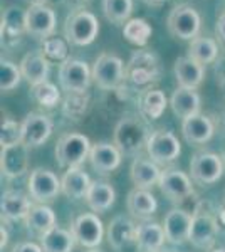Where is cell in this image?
Returning <instances> with one entry per match:
<instances>
[{"label": "cell", "instance_id": "obj_1", "mask_svg": "<svg viewBox=\"0 0 225 252\" xmlns=\"http://www.w3.org/2000/svg\"><path fill=\"white\" fill-rule=\"evenodd\" d=\"M150 140V131L145 121L138 116L123 118L114 129V145L123 155L136 157L143 148H146Z\"/></svg>", "mask_w": 225, "mask_h": 252}, {"label": "cell", "instance_id": "obj_2", "mask_svg": "<svg viewBox=\"0 0 225 252\" xmlns=\"http://www.w3.org/2000/svg\"><path fill=\"white\" fill-rule=\"evenodd\" d=\"M99 34V22L93 12L76 9L66 17L64 37L72 46H89Z\"/></svg>", "mask_w": 225, "mask_h": 252}, {"label": "cell", "instance_id": "obj_3", "mask_svg": "<svg viewBox=\"0 0 225 252\" xmlns=\"http://www.w3.org/2000/svg\"><path fill=\"white\" fill-rule=\"evenodd\" d=\"M91 141L81 133H66L56 143V160L61 168H77L91 153Z\"/></svg>", "mask_w": 225, "mask_h": 252}, {"label": "cell", "instance_id": "obj_4", "mask_svg": "<svg viewBox=\"0 0 225 252\" xmlns=\"http://www.w3.org/2000/svg\"><path fill=\"white\" fill-rule=\"evenodd\" d=\"M160 59L151 51H134L125 67V79H129L136 86H148L160 79Z\"/></svg>", "mask_w": 225, "mask_h": 252}, {"label": "cell", "instance_id": "obj_5", "mask_svg": "<svg viewBox=\"0 0 225 252\" xmlns=\"http://www.w3.org/2000/svg\"><path fill=\"white\" fill-rule=\"evenodd\" d=\"M93 79V71L88 63L69 58L59 67V84L69 94H84Z\"/></svg>", "mask_w": 225, "mask_h": 252}, {"label": "cell", "instance_id": "obj_6", "mask_svg": "<svg viewBox=\"0 0 225 252\" xmlns=\"http://www.w3.org/2000/svg\"><path fill=\"white\" fill-rule=\"evenodd\" d=\"M125 64L120 56L113 52H103L97 56L93 66V79L96 86L104 91L116 89L125 79Z\"/></svg>", "mask_w": 225, "mask_h": 252}, {"label": "cell", "instance_id": "obj_7", "mask_svg": "<svg viewBox=\"0 0 225 252\" xmlns=\"http://www.w3.org/2000/svg\"><path fill=\"white\" fill-rule=\"evenodd\" d=\"M200 15L198 12L192 5H177L171 9L166 19V27H168L170 34L177 39L182 40H193L198 37L200 31Z\"/></svg>", "mask_w": 225, "mask_h": 252}, {"label": "cell", "instance_id": "obj_8", "mask_svg": "<svg viewBox=\"0 0 225 252\" xmlns=\"http://www.w3.org/2000/svg\"><path fill=\"white\" fill-rule=\"evenodd\" d=\"M146 153L157 165L171 163L182 153V145H180L178 138L168 129H157L150 135Z\"/></svg>", "mask_w": 225, "mask_h": 252}, {"label": "cell", "instance_id": "obj_9", "mask_svg": "<svg viewBox=\"0 0 225 252\" xmlns=\"http://www.w3.org/2000/svg\"><path fill=\"white\" fill-rule=\"evenodd\" d=\"M27 189L32 200L39 202V204H47V202L54 200L59 192H63V184L57 178V175L51 170L35 168L31 172Z\"/></svg>", "mask_w": 225, "mask_h": 252}, {"label": "cell", "instance_id": "obj_10", "mask_svg": "<svg viewBox=\"0 0 225 252\" xmlns=\"http://www.w3.org/2000/svg\"><path fill=\"white\" fill-rule=\"evenodd\" d=\"M224 173L222 157L217 153L202 152L192 157L190 161V177L200 185H212L220 180Z\"/></svg>", "mask_w": 225, "mask_h": 252}, {"label": "cell", "instance_id": "obj_11", "mask_svg": "<svg viewBox=\"0 0 225 252\" xmlns=\"http://www.w3.org/2000/svg\"><path fill=\"white\" fill-rule=\"evenodd\" d=\"M217 235H219V220L212 214L195 210L188 242H192V246H195L197 249H210L215 244Z\"/></svg>", "mask_w": 225, "mask_h": 252}, {"label": "cell", "instance_id": "obj_12", "mask_svg": "<svg viewBox=\"0 0 225 252\" xmlns=\"http://www.w3.org/2000/svg\"><path fill=\"white\" fill-rule=\"evenodd\" d=\"M27 34L35 39H49L56 31V12L46 3H34L26 10Z\"/></svg>", "mask_w": 225, "mask_h": 252}, {"label": "cell", "instance_id": "obj_13", "mask_svg": "<svg viewBox=\"0 0 225 252\" xmlns=\"http://www.w3.org/2000/svg\"><path fill=\"white\" fill-rule=\"evenodd\" d=\"M71 232L79 246L88 247V249H96L103 241L104 229L101 219L96 214L88 212L76 219L74 223H72Z\"/></svg>", "mask_w": 225, "mask_h": 252}, {"label": "cell", "instance_id": "obj_14", "mask_svg": "<svg viewBox=\"0 0 225 252\" xmlns=\"http://www.w3.org/2000/svg\"><path fill=\"white\" fill-rule=\"evenodd\" d=\"M158 187L165 197L171 202H182L193 193L190 177L178 168H166L160 175Z\"/></svg>", "mask_w": 225, "mask_h": 252}, {"label": "cell", "instance_id": "obj_15", "mask_svg": "<svg viewBox=\"0 0 225 252\" xmlns=\"http://www.w3.org/2000/svg\"><path fill=\"white\" fill-rule=\"evenodd\" d=\"M0 168L5 178L22 177L29 168V146L22 141L9 146H2L0 153Z\"/></svg>", "mask_w": 225, "mask_h": 252}, {"label": "cell", "instance_id": "obj_16", "mask_svg": "<svg viewBox=\"0 0 225 252\" xmlns=\"http://www.w3.org/2000/svg\"><path fill=\"white\" fill-rule=\"evenodd\" d=\"M22 143L29 148H37L49 140L52 133L51 118L42 113H29L22 123Z\"/></svg>", "mask_w": 225, "mask_h": 252}, {"label": "cell", "instance_id": "obj_17", "mask_svg": "<svg viewBox=\"0 0 225 252\" xmlns=\"http://www.w3.org/2000/svg\"><path fill=\"white\" fill-rule=\"evenodd\" d=\"M193 215L187 210L182 209H173L165 215V220H163V230H165L166 241L171 244H177L182 246L188 241V235H190V225Z\"/></svg>", "mask_w": 225, "mask_h": 252}, {"label": "cell", "instance_id": "obj_18", "mask_svg": "<svg viewBox=\"0 0 225 252\" xmlns=\"http://www.w3.org/2000/svg\"><path fill=\"white\" fill-rule=\"evenodd\" d=\"M136 229L133 220L126 215H116L108 225V242L114 251H125L136 244Z\"/></svg>", "mask_w": 225, "mask_h": 252}, {"label": "cell", "instance_id": "obj_19", "mask_svg": "<svg viewBox=\"0 0 225 252\" xmlns=\"http://www.w3.org/2000/svg\"><path fill=\"white\" fill-rule=\"evenodd\" d=\"M121 155L123 153L118 150L116 145L101 141V143L93 145L91 153H89V163L96 173L108 175L120 166Z\"/></svg>", "mask_w": 225, "mask_h": 252}, {"label": "cell", "instance_id": "obj_20", "mask_svg": "<svg viewBox=\"0 0 225 252\" xmlns=\"http://www.w3.org/2000/svg\"><path fill=\"white\" fill-rule=\"evenodd\" d=\"M20 72H22V78L27 81L31 86H37L47 81L49 71V59L42 52H29L22 58L19 64Z\"/></svg>", "mask_w": 225, "mask_h": 252}, {"label": "cell", "instance_id": "obj_21", "mask_svg": "<svg viewBox=\"0 0 225 252\" xmlns=\"http://www.w3.org/2000/svg\"><path fill=\"white\" fill-rule=\"evenodd\" d=\"M175 78L180 88H188V89H197L203 81L205 76V67L203 64L197 63L195 59L183 56L175 61Z\"/></svg>", "mask_w": 225, "mask_h": 252}, {"label": "cell", "instance_id": "obj_22", "mask_svg": "<svg viewBox=\"0 0 225 252\" xmlns=\"http://www.w3.org/2000/svg\"><path fill=\"white\" fill-rule=\"evenodd\" d=\"M0 209H2V217L7 220H26L27 214L31 212V195H26L20 190H7L2 195V202H0Z\"/></svg>", "mask_w": 225, "mask_h": 252}, {"label": "cell", "instance_id": "obj_23", "mask_svg": "<svg viewBox=\"0 0 225 252\" xmlns=\"http://www.w3.org/2000/svg\"><path fill=\"white\" fill-rule=\"evenodd\" d=\"M182 135L190 145H203L214 136V125L205 115L198 113L183 120Z\"/></svg>", "mask_w": 225, "mask_h": 252}, {"label": "cell", "instance_id": "obj_24", "mask_svg": "<svg viewBox=\"0 0 225 252\" xmlns=\"http://www.w3.org/2000/svg\"><path fill=\"white\" fill-rule=\"evenodd\" d=\"M166 241L163 225L157 222H145L136 229V247L140 252H160Z\"/></svg>", "mask_w": 225, "mask_h": 252}, {"label": "cell", "instance_id": "obj_25", "mask_svg": "<svg viewBox=\"0 0 225 252\" xmlns=\"http://www.w3.org/2000/svg\"><path fill=\"white\" fill-rule=\"evenodd\" d=\"M160 175H161V172H160L158 165L153 160H146V158L140 157L134 158L131 168H129V177H131L133 184L136 185V189L148 190L150 187L160 182Z\"/></svg>", "mask_w": 225, "mask_h": 252}, {"label": "cell", "instance_id": "obj_26", "mask_svg": "<svg viewBox=\"0 0 225 252\" xmlns=\"http://www.w3.org/2000/svg\"><path fill=\"white\" fill-rule=\"evenodd\" d=\"M170 106L173 113L180 118H190L200 113V96L195 89L180 88L171 94Z\"/></svg>", "mask_w": 225, "mask_h": 252}, {"label": "cell", "instance_id": "obj_27", "mask_svg": "<svg viewBox=\"0 0 225 252\" xmlns=\"http://www.w3.org/2000/svg\"><path fill=\"white\" fill-rule=\"evenodd\" d=\"M126 207H128V212L131 214L133 217L148 219L157 212L158 202H157V198L153 197V193L148 192V190L134 189L128 193Z\"/></svg>", "mask_w": 225, "mask_h": 252}, {"label": "cell", "instance_id": "obj_28", "mask_svg": "<svg viewBox=\"0 0 225 252\" xmlns=\"http://www.w3.org/2000/svg\"><path fill=\"white\" fill-rule=\"evenodd\" d=\"M63 193L66 197L72 198V200H77V198H86L88 195V190L91 187V178L89 175L83 172L79 168H69L66 173H64L63 180Z\"/></svg>", "mask_w": 225, "mask_h": 252}, {"label": "cell", "instance_id": "obj_29", "mask_svg": "<svg viewBox=\"0 0 225 252\" xmlns=\"http://www.w3.org/2000/svg\"><path fill=\"white\" fill-rule=\"evenodd\" d=\"M116 192L109 184L106 182H93L91 187L86 195V202H88L89 209L96 214H103L114 204Z\"/></svg>", "mask_w": 225, "mask_h": 252}, {"label": "cell", "instance_id": "obj_30", "mask_svg": "<svg viewBox=\"0 0 225 252\" xmlns=\"http://www.w3.org/2000/svg\"><path fill=\"white\" fill-rule=\"evenodd\" d=\"M26 225L31 232L44 235L49 232L51 229L56 227V214L46 204H39V205H32L31 212L26 217Z\"/></svg>", "mask_w": 225, "mask_h": 252}, {"label": "cell", "instance_id": "obj_31", "mask_svg": "<svg viewBox=\"0 0 225 252\" xmlns=\"http://www.w3.org/2000/svg\"><path fill=\"white\" fill-rule=\"evenodd\" d=\"M27 34L26 10L12 5L2 14V39H19Z\"/></svg>", "mask_w": 225, "mask_h": 252}, {"label": "cell", "instance_id": "obj_32", "mask_svg": "<svg viewBox=\"0 0 225 252\" xmlns=\"http://www.w3.org/2000/svg\"><path fill=\"white\" fill-rule=\"evenodd\" d=\"M74 242L76 239L72 232L57 225L44 235H40V247L44 252H72Z\"/></svg>", "mask_w": 225, "mask_h": 252}, {"label": "cell", "instance_id": "obj_33", "mask_svg": "<svg viewBox=\"0 0 225 252\" xmlns=\"http://www.w3.org/2000/svg\"><path fill=\"white\" fill-rule=\"evenodd\" d=\"M219 56V44L212 37H195L188 47V58L195 59L200 64L214 63Z\"/></svg>", "mask_w": 225, "mask_h": 252}, {"label": "cell", "instance_id": "obj_34", "mask_svg": "<svg viewBox=\"0 0 225 252\" xmlns=\"http://www.w3.org/2000/svg\"><path fill=\"white\" fill-rule=\"evenodd\" d=\"M166 108V96L160 89H148L140 97V111L150 120H158Z\"/></svg>", "mask_w": 225, "mask_h": 252}, {"label": "cell", "instance_id": "obj_35", "mask_svg": "<svg viewBox=\"0 0 225 252\" xmlns=\"http://www.w3.org/2000/svg\"><path fill=\"white\" fill-rule=\"evenodd\" d=\"M151 26L146 22L145 19H129L125 24V29H123V37L128 42L134 44L138 47H143L148 44V40L151 37Z\"/></svg>", "mask_w": 225, "mask_h": 252}, {"label": "cell", "instance_id": "obj_36", "mask_svg": "<svg viewBox=\"0 0 225 252\" xmlns=\"http://www.w3.org/2000/svg\"><path fill=\"white\" fill-rule=\"evenodd\" d=\"M101 7H103L104 17L111 24L120 26L129 20V15L133 12V0H103Z\"/></svg>", "mask_w": 225, "mask_h": 252}, {"label": "cell", "instance_id": "obj_37", "mask_svg": "<svg viewBox=\"0 0 225 252\" xmlns=\"http://www.w3.org/2000/svg\"><path fill=\"white\" fill-rule=\"evenodd\" d=\"M32 96L44 108H54L61 99L59 89L56 88V84L49 83V81L37 84V86H32Z\"/></svg>", "mask_w": 225, "mask_h": 252}, {"label": "cell", "instance_id": "obj_38", "mask_svg": "<svg viewBox=\"0 0 225 252\" xmlns=\"http://www.w3.org/2000/svg\"><path fill=\"white\" fill-rule=\"evenodd\" d=\"M20 79H22L20 67L10 61H2V64H0V88H2V91L9 93L15 89L20 84Z\"/></svg>", "mask_w": 225, "mask_h": 252}, {"label": "cell", "instance_id": "obj_39", "mask_svg": "<svg viewBox=\"0 0 225 252\" xmlns=\"http://www.w3.org/2000/svg\"><path fill=\"white\" fill-rule=\"evenodd\" d=\"M42 54L51 61H61L64 63L67 58V44L61 37H49L44 40Z\"/></svg>", "mask_w": 225, "mask_h": 252}, {"label": "cell", "instance_id": "obj_40", "mask_svg": "<svg viewBox=\"0 0 225 252\" xmlns=\"http://www.w3.org/2000/svg\"><path fill=\"white\" fill-rule=\"evenodd\" d=\"M22 141V125L14 121L12 118H3L2 133H0V143L2 146H9Z\"/></svg>", "mask_w": 225, "mask_h": 252}, {"label": "cell", "instance_id": "obj_41", "mask_svg": "<svg viewBox=\"0 0 225 252\" xmlns=\"http://www.w3.org/2000/svg\"><path fill=\"white\" fill-rule=\"evenodd\" d=\"M12 252H44V249L34 242H19Z\"/></svg>", "mask_w": 225, "mask_h": 252}, {"label": "cell", "instance_id": "obj_42", "mask_svg": "<svg viewBox=\"0 0 225 252\" xmlns=\"http://www.w3.org/2000/svg\"><path fill=\"white\" fill-rule=\"evenodd\" d=\"M215 32H217V37H220V40L225 42V12H222L219 15V19H217Z\"/></svg>", "mask_w": 225, "mask_h": 252}, {"label": "cell", "instance_id": "obj_43", "mask_svg": "<svg viewBox=\"0 0 225 252\" xmlns=\"http://www.w3.org/2000/svg\"><path fill=\"white\" fill-rule=\"evenodd\" d=\"M0 234H2V242H0V247H5L7 246V242H9V232H7V229L2 225V229H0Z\"/></svg>", "mask_w": 225, "mask_h": 252}, {"label": "cell", "instance_id": "obj_44", "mask_svg": "<svg viewBox=\"0 0 225 252\" xmlns=\"http://www.w3.org/2000/svg\"><path fill=\"white\" fill-rule=\"evenodd\" d=\"M42 3L52 7V5H61V3H64V0H42Z\"/></svg>", "mask_w": 225, "mask_h": 252}, {"label": "cell", "instance_id": "obj_45", "mask_svg": "<svg viewBox=\"0 0 225 252\" xmlns=\"http://www.w3.org/2000/svg\"><path fill=\"white\" fill-rule=\"evenodd\" d=\"M143 2H145L146 5H161V3L166 2V0H143Z\"/></svg>", "mask_w": 225, "mask_h": 252}, {"label": "cell", "instance_id": "obj_46", "mask_svg": "<svg viewBox=\"0 0 225 252\" xmlns=\"http://www.w3.org/2000/svg\"><path fill=\"white\" fill-rule=\"evenodd\" d=\"M72 2H74L76 5H81L79 9H84L83 5H86V3H89V2H91V0H72Z\"/></svg>", "mask_w": 225, "mask_h": 252}, {"label": "cell", "instance_id": "obj_47", "mask_svg": "<svg viewBox=\"0 0 225 252\" xmlns=\"http://www.w3.org/2000/svg\"><path fill=\"white\" fill-rule=\"evenodd\" d=\"M26 2H29L31 5H34V3H42V0H26Z\"/></svg>", "mask_w": 225, "mask_h": 252}, {"label": "cell", "instance_id": "obj_48", "mask_svg": "<svg viewBox=\"0 0 225 252\" xmlns=\"http://www.w3.org/2000/svg\"><path fill=\"white\" fill-rule=\"evenodd\" d=\"M210 252H225V249H212Z\"/></svg>", "mask_w": 225, "mask_h": 252}, {"label": "cell", "instance_id": "obj_49", "mask_svg": "<svg viewBox=\"0 0 225 252\" xmlns=\"http://www.w3.org/2000/svg\"><path fill=\"white\" fill-rule=\"evenodd\" d=\"M88 252H101V251H97V249H89Z\"/></svg>", "mask_w": 225, "mask_h": 252}, {"label": "cell", "instance_id": "obj_50", "mask_svg": "<svg viewBox=\"0 0 225 252\" xmlns=\"http://www.w3.org/2000/svg\"><path fill=\"white\" fill-rule=\"evenodd\" d=\"M160 252H163V251H160ZM165 252H171V251H165Z\"/></svg>", "mask_w": 225, "mask_h": 252}]
</instances>
